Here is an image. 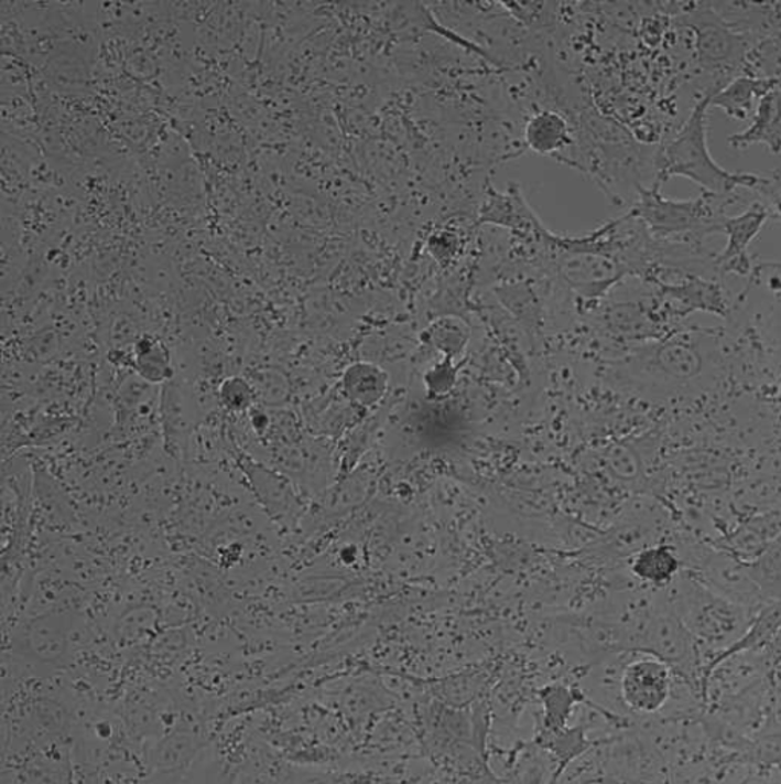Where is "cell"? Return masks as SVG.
I'll return each mask as SVG.
<instances>
[{
    "label": "cell",
    "mask_w": 781,
    "mask_h": 784,
    "mask_svg": "<svg viewBox=\"0 0 781 784\" xmlns=\"http://www.w3.org/2000/svg\"><path fill=\"white\" fill-rule=\"evenodd\" d=\"M709 93L702 98L690 117L686 118L681 131L671 138L669 143L659 148L654 157V181L662 186L673 176H684L698 184L705 192L719 196H733L737 189L745 187L756 191L761 175L756 173L729 172L713 159L708 149V109L712 108Z\"/></svg>",
    "instance_id": "obj_1"
},
{
    "label": "cell",
    "mask_w": 781,
    "mask_h": 784,
    "mask_svg": "<svg viewBox=\"0 0 781 784\" xmlns=\"http://www.w3.org/2000/svg\"><path fill=\"white\" fill-rule=\"evenodd\" d=\"M669 590L670 604L694 641L724 647L747 633L751 610L716 592L693 571H682Z\"/></svg>",
    "instance_id": "obj_2"
},
{
    "label": "cell",
    "mask_w": 781,
    "mask_h": 784,
    "mask_svg": "<svg viewBox=\"0 0 781 784\" xmlns=\"http://www.w3.org/2000/svg\"><path fill=\"white\" fill-rule=\"evenodd\" d=\"M728 203L729 196L708 192L702 193L697 200H669L662 195L661 186L653 183L651 187L638 189V201L631 214L641 221L654 238L686 236L697 241L698 238L720 232Z\"/></svg>",
    "instance_id": "obj_3"
},
{
    "label": "cell",
    "mask_w": 781,
    "mask_h": 784,
    "mask_svg": "<svg viewBox=\"0 0 781 784\" xmlns=\"http://www.w3.org/2000/svg\"><path fill=\"white\" fill-rule=\"evenodd\" d=\"M619 691L631 711L639 715L661 711L673 691L671 665L653 654L628 662L622 669Z\"/></svg>",
    "instance_id": "obj_4"
},
{
    "label": "cell",
    "mask_w": 781,
    "mask_h": 784,
    "mask_svg": "<svg viewBox=\"0 0 781 784\" xmlns=\"http://www.w3.org/2000/svg\"><path fill=\"white\" fill-rule=\"evenodd\" d=\"M685 25L694 31L697 61L706 69L736 68L747 57L748 42L714 11H694Z\"/></svg>",
    "instance_id": "obj_5"
},
{
    "label": "cell",
    "mask_w": 781,
    "mask_h": 784,
    "mask_svg": "<svg viewBox=\"0 0 781 784\" xmlns=\"http://www.w3.org/2000/svg\"><path fill=\"white\" fill-rule=\"evenodd\" d=\"M771 216L769 207L761 203H753L744 214L726 218L722 223L720 232L726 235L725 250L716 259L717 266L724 271L731 273H748L751 261H749L748 248L753 238L760 234L761 228Z\"/></svg>",
    "instance_id": "obj_6"
},
{
    "label": "cell",
    "mask_w": 781,
    "mask_h": 784,
    "mask_svg": "<svg viewBox=\"0 0 781 784\" xmlns=\"http://www.w3.org/2000/svg\"><path fill=\"white\" fill-rule=\"evenodd\" d=\"M734 149H748L753 144L767 146L774 155L781 153V88L767 94L759 105L751 125L745 131L728 138Z\"/></svg>",
    "instance_id": "obj_7"
},
{
    "label": "cell",
    "mask_w": 781,
    "mask_h": 784,
    "mask_svg": "<svg viewBox=\"0 0 781 784\" xmlns=\"http://www.w3.org/2000/svg\"><path fill=\"white\" fill-rule=\"evenodd\" d=\"M777 88H781V85L774 78L757 77L751 74L740 76L714 94L712 108H720L733 120H748L753 106L759 105L761 98Z\"/></svg>",
    "instance_id": "obj_8"
},
{
    "label": "cell",
    "mask_w": 781,
    "mask_h": 784,
    "mask_svg": "<svg viewBox=\"0 0 781 784\" xmlns=\"http://www.w3.org/2000/svg\"><path fill=\"white\" fill-rule=\"evenodd\" d=\"M524 141L538 155L560 159L573 144L571 125L556 110H538L525 123Z\"/></svg>",
    "instance_id": "obj_9"
},
{
    "label": "cell",
    "mask_w": 781,
    "mask_h": 784,
    "mask_svg": "<svg viewBox=\"0 0 781 784\" xmlns=\"http://www.w3.org/2000/svg\"><path fill=\"white\" fill-rule=\"evenodd\" d=\"M630 569L643 584L663 590L670 589L679 574L684 571V561L676 547L670 544H654L634 555Z\"/></svg>",
    "instance_id": "obj_10"
},
{
    "label": "cell",
    "mask_w": 781,
    "mask_h": 784,
    "mask_svg": "<svg viewBox=\"0 0 781 784\" xmlns=\"http://www.w3.org/2000/svg\"><path fill=\"white\" fill-rule=\"evenodd\" d=\"M345 396L357 405L375 406L387 396L388 374L370 362H357L344 373Z\"/></svg>",
    "instance_id": "obj_11"
},
{
    "label": "cell",
    "mask_w": 781,
    "mask_h": 784,
    "mask_svg": "<svg viewBox=\"0 0 781 784\" xmlns=\"http://www.w3.org/2000/svg\"><path fill=\"white\" fill-rule=\"evenodd\" d=\"M133 366L149 384H163L174 374L171 352L163 341L154 336H143L133 346Z\"/></svg>",
    "instance_id": "obj_12"
},
{
    "label": "cell",
    "mask_w": 781,
    "mask_h": 784,
    "mask_svg": "<svg viewBox=\"0 0 781 784\" xmlns=\"http://www.w3.org/2000/svg\"><path fill=\"white\" fill-rule=\"evenodd\" d=\"M658 365L671 379L685 382L701 373L702 356L688 337H677L662 346Z\"/></svg>",
    "instance_id": "obj_13"
},
{
    "label": "cell",
    "mask_w": 781,
    "mask_h": 784,
    "mask_svg": "<svg viewBox=\"0 0 781 784\" xmlns=\"http://www.w3.org/2000/svg\"><path fill=\"white\" fill-rule=\"evenodd\" d=\"M470 337L469 326L462 319L447 316L440 318L427 326L423 333V341L434 346L443 356L454 358L468 345Z\"/></svg>",
    "instance_id": "obj_14"
},
{
    "label": "cell",
    "mask_w": 781,
    "mask_h": 784,
    "mask_svg": "<svg viewBox=\"0 0 781 784\" xmlns=\"http://www.w3.org/2000/svg\"><path fill=\"white\" fill-rule=\"evenodd\" d=\"M541 702L544 705V723L549 731L555 732L564 730V724L567 722L571 715L573 704H575V692L571 689L553 685L545 688L541 692Z\"/></svg>",
    "instance_id": "obj_15"
},
{
    "label": "cell",
    "mask_w": 781,
    "mask_h": 784,
    "mask_svg": "<svg viewBox=\"0 0 781 784\" xmlns=\"http://www.w3.org/2000/svg\"><path fill=\"white\" fill-rule=\"evenodd\" d=\"M749 577L759 587L763 597H779L781 601V546L769 551L768 557L749 567Z\"/></svg>",
    "instance_id": "obj_16"
},
{
    "label": "cell",
    "mask_w": 781,
    "mask_h": 784,
    "mask_svg": "<svg viewBox=\"0 0 781 784\" xmlns=\"http://www.w3.org/2000/svg\"><path fill=\"white\" fill-rule=\"evenodd\" d=\"M219 399L231 412L247 411L257 399V389L242 377H230L223 382Z\"/></svg>",
    "instance_id": "obj_17"
},
{
    "label": "cell",
    "mask_w": 781,
    "mask_h": 784,
    "mask_svg": "<svg viewBox=\"0 0 781 784\" xmlns=\"http://www.w3.org/2000/svg\"><path fill=\"white\" fill-rule=\"evenodd\" d=\"M756 191L768 195L767 198L771 201L772 206H774L777 216L781 218V169L780 172L774 173V176H771V179L761 176L760 184L756 187Z\"/></svg>",
    "instance_id": "obj_18"
}]
</instances>
